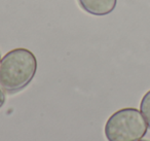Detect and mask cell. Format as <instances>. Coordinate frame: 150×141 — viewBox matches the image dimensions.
Returning a JSON list of instances; mask_svg holds the SVG:
<instances>
[{"mask_svg": "<svg viewBox=\"0 0 150 141\" xmlns=\"http://www.w3.org/2000/svg\"><path fill=\"white\" fill-rule=\"evenodd\" d=\"M37 71V60L31 51L11 50L0 61V87L6 93L16 94L28 87Z\"/></svg>", "mask_w": 150, "mask_h": 141, "instance_id": "6da1fadb", "label": "cell"}, {"mask_svg": "<svg viewBox=\"0 0 150 141\" xmlns=\"http://www.w3.org/2000/svg\"><path fill=\"white\" fill-rule=\"evenodd\" d=\"M147 130L148 125L141 111L127 107L111 114L105 125L104 133L108 141H139Z\"/></svg>", "mask_w": 150, "mask_h": 141, "instance_id": "7a4b0ae2", "label": "cell"}, {"mask_svg": "<svg viewBox=\"0 0 150 141\" xmlns=\"http://www.w3.org/2000/svg\"><path fill=\"white\" fill-rule=\"evenodd\" d=\"M79 6L88 14L103 17L115 9L117 0H77Z\"/></svg>", "mask_w": 150, "mask_h": 141, "instance_id": "3957f363", "label": "cell"}, {"mask_svg": "<svg viewBox=\"0 0 150 141\" xmlns=\"http://www.w3.org/2000/svg\"><path fill=\"white\" fill-rule=\"evenodd\" d=\"M140 111L143 114L148 128L150 129V90L143 96L140 103Z\"/></svg>", "mask_w": 150, "mask_h": 141, "instance_id": "277c9868", "label": "cell"}, {"mask_svg": "<svg viewBox=\"0 0 150 141\" xmlns=\"http://www.w3.org/2000/svg\"><path fill=\"white\" fill-rule=\"evenodd\" d=\"M5 103V94L3 92V89L0 87V108L2 107Z\"/></svg>", "mask_w": 150, "mask_h": 141, "instance_id": "5b68a950", "label": "cell"}, {"mask_svg": "<svg viewBox=\"0 0 150 141\" xmlns=\"http://www.w3.org/2000/svg\"><path fill=\"white\" fill-rule=\"evenodd\" d=\"M0 61H1V54H0Z\"/></svg>", "mask_w": 150, "mask_h": 141, "instance_id": "8992f818", "label": "cell"}, {"mask_svg": "<svg viewBox=\"0 0 150 141\" xmlns=\"http://www.w3.org/2000/svg\"><path fill=\"white\" fill-rule=\"evenodd\" d=\"M139 141H147V140H139Z\"/></svg>", "mask_w": 150, "mask_h": 141, "instance_id": "52a82bcc", "label": "cell"}]
</instances>
